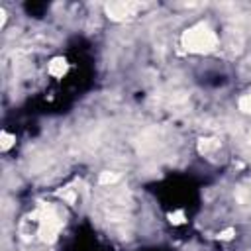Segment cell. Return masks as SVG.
<instances>
[{
    "label": "cell",
    "mask_w": 251,
    "mask_h": 251,
    "mask_svg": "<svg viewBox=\"0 0 251 251\" xmlns=\"http://www.w3.org/2000/svg\"><path fill=\"white\" fill-rule=\"evenodd\" d=\"M59 196H61V198H65L69 204H75V198H76V196H75V192H71V190H59Z\"/></svg>",
    "instance_id": "ba28073f"
},
{
    "label": "cell",
    "mask_w": 251,
    "mask_h": 251,
    "mask_svg": "<svg viewBox=\"0 0 251 251\" xmlns=\"http://www.w3.org/2000/svg\"><path fill=\"white\" fill-rule=\"evenodd\" d=\"M39 237L43 239V241H55V237H57V231L61 229V226H63V220L55 214V210L53 208H43L39 214Z\"/></svg>",
    "instance_id": "7a4b0ae2"
},
{
    "label": "cell",
    "mask_w": 251,
    "mask_h": 251,
    "mask_svg": "<svg viewBox=\"0 0 251 251\" xmlns=\"http://www.w3.org/2000/svg\"><path fill=\"white\" fill-rule=\"evenodd\" d=\"M218 147H220V141L214 139V137H202V139H198V151L200 153H210V151H214Z\"/></svg>",
    "instance_id": "5b68a950"
},
{
    "label": "cell",
    "mask_w": 251,
    "mask_h": 251,
    "mask_svg": "<svg viewBox=\"0 0 251 251\" xmlns=\"http://www.w3.org/2000/svg\"><path fill=\"white\" fill-rule=\"evenodd\" d=\"M118 180H120V175L114 171H104V173H100V178H98L100 184H116Z\"/></svg>",
    "instance_id": "8992f818"
},
{
    "label": "cell",
    "mask_w": 251,
    "mask_h": 251,
    "mask_svg": "<svg viewBox=\"0 0 251 251\" xmlns=\"http://www.w3.org/2000/svg\"><path fill=\"white\" fill-rule=\"evenodd\" d=\"M10 145H12V135L2 133V149H8Z\"/></svg>",
    "instance_id": "8fae6325"
},
{
    "label": "cell",
    "mask_w": 251,
    "mask_h": 251,
    "mask_svg": "<svg viewBox=\"0 0 251 251\" xmlns=\"http://www.w3.org/2000/svg\"><path fill=\"white\" fill-rule=\"evenodd\" d=\"M169 220L173 224H182L184 222V214L182 212H175V214H169Z\"/></svg>",
    "instance_id": "9c48e42d"
},
{
    "label": "cell",
    "mask_w": 251,
    "mask_h": 251,
    "mask_svg": "<svg viewBox=\"0 0 251 251\" xmlns=\"http://www.w3.org/2000/svg\"><path fill=\"white\" fill-rule=\"evenodd\" d=\"M137 8H139V4H135V2H110V4H106V14L110 20L122 22V20L131 18Z\"/></svg>",
    "instance_id": "3957f363"
},
{
    "label": "cell",
    "mask_w": 251,
    "mask_h": 251,
    "mask_svg": "<svg viewBox=\"0 0 251 251\" xmlns=\"http://www.w3.org/2000/svg\"><path fill=\"white\" fill-rule=\"evenodd\" d=\"M180 43L188 53H210L218 47V35L208 24L200 22L182 33Z\"/></svg>",
    "instance_id": "6da1fadb"
},
{
    "label": "cell",
    "mask_w": 251,
    "mask_h": 251,
    "mask_svg": "<svg viewBox=\"0 0 251 251\" xmlns=\"http://www.w3.org/2000/svg\"><path fill=\"white\" fill-rule=\"evenodd\" d=\"M67 69H69L67 61L61 59V57H57V59H53V61L49 63V73H51L53 76H57V78H61V76L67 73Z\"/></svg>",
    "instance_id": "277c9868"
},
{
    "label": "cell",
    "mask_w": 251,
    "mask_h": 251,
    "mask_svg": "<svg viewBox=\"0 0 251 251\" xmlns=\"http://www.w3.org/2000/svg\"><path fill=\"white\" fill-rule=\"evenodd\" d=\"M237 106H239V110L241 112H245V114H251V88L239 98V102H237Z\"/></svg>",
    "instance_id": "52a82bcc"
},
{
    "label": "cell",
    "mask_w": 251,
    "mask_h": 251,
    "mask_svg": "<svg viewBox=\"0 0 251 251\" xmlns=\"http://www.w3.org/2000/svg\"><path fill=\"white\" fill-rule=\"evenodd\" d=\"M222 241H227V239H231L233 237V229L231 227H227V229H224V231H220V235H218Z\"/></svg>",
    "instance_id": "30bf717a"
}]
</instances>
